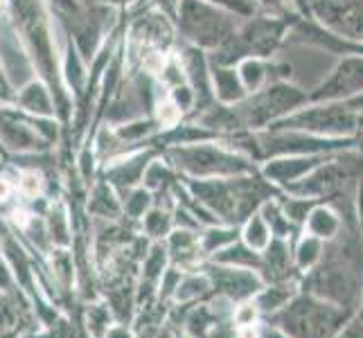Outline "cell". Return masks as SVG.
Segmentation results:
<instances>
[{"instance_id":"6da1fadb","label":"cell","mask_w":363,"mask_h":338,"mask_svg":"<svg viewBox=\"0 0 363 338\" xmlns=\"http://www.w3.org/2000/svg\"><path fill=\"white\" fill-rule=\"evenodd\" d=\"M298 11H264L248 16L240 23V28L226 43L212 50L208 61L219 66H237L248 57L271 59L278 55V50L286 43L291 25L298 21Z\"/></svg>"},{"instance_id":"7a4b0ae2","label":"cell","mask_w":363,"mask_h":338,"mask_svg":"<svg viewBox=\"0 0 363 338\" xmlns=\"http://www.w3.org/2000/svg\"><path fill=\"white\" fill-rule=\"evenodd\" d=\"M167 160L185 179H233L257 171V162L221 140L167 147Z\"/></svg>"},{"instance_id":"3957f363","label":"cell","mask_w":363,"mask_h":338,"mask_svg":"<svg viewBox=\"0 0 363 338\" xmlns=\"http://www.w3.org/2000/svg\"><path fill=\"white\" fill-rule=\"evenodd\" d=\"M9 5H11V14H14V28L21 36V41L30 50L34 66L48 79L50 93H55V108L64 113V104H61L64 102V91L59 86L52 32H50L43 3L41 0H9Z\"/></svg>"},{"instance_id":"277c9868","label":"cell","mask_w":363,"mask_h":338,"mask_svg":"<svg viewBox=\"0 0 363 338\" xmlns=\"http://www.w3.org/2000/svg\"><path fill=\"white\" fill-rule=\"evenodd\" d=\"M305 104H309V91L298 86L294 79H286L273 81L264 89L246 95L240 104H235V108L240 113L246 131H264Z\"/></svg>"},{"instance_id":"5b68a950","label":"cell","mask_w":363,"mask_h":338,"mask_svg":"<svg viewBox=\"0 0 363 338\" xmlns=\"http://www.w3.org/2000/svg\"><path fill=\"white\" fill-rule=\"evenodd\" d=\"M271 131H305L325 137L363 135V118L347 102H309L269 127ZM267 131V129H264Z\"/></svg>"},{"instance_id":"8992f818","label":"cell","mask_w":363,"mask_h":338,"mask_svg":"<svg viewBox=\"0 0 363 338\" xmlns=\"http://www.w3.org/2000/svg\"><path fill=\"white\" fill-rule=\"evenodd\" d=\"M345 311L325 305L314 295H294L271 316L275 329L286 338H332L341 329Z\"/></svg>"},{"instance_id":"52a82bcc","label":"cell","mask_w":363,"mask_h":338,"mask_svg":"<svg viewBox=\"0 0 363 338\" xmlns=\"http://www.w3.org/2000/svg\"><path fill=\"white\" fill-rule=\"evenodd\" d=\"M244 18L230 11L215 7L206 0H181L179 5V28L190 45L212 52L226 43Z\"/></svg>"},{"instance_id":"ba28073f","label":"cell","mask_w":363,"mask_h":338,"mask_svg":"<svg viewBox=\"0 0 363 338\" xmlns=\"http://www.w3.org/2000/svg\"><path fill=\"white\" fill-rule=\"evenodd\" d=\"M309 18L347 41L363 43V0H309Z\"/></svg>"},{"instance_id":"9c48e42d","label":"cell","mask_w":363,"mask_h":338,"mask_svg":"<svg viewBox=\"0 0 363 338\" xmlns=\"http://www.w3.org/2000/svg\"><path fill=\"white\" fill-rule=\"evenodd\" d=\"M363 93V57H339L334 68L309 89V102H347Z\"/></svg>"},{"instance_id":"30bf717a","label":"cell","mask_w":363,"mask_h":338,"mask_svg":"<svg viewBox=\"0 0 363 338\" xmlns=\"http://www.w3.org/2000/svg\"><path fill=\"white\" fill-rule=\"evenodd\" d=\"M201 271H206V275L212 282V293L228 298L233 305L246 303V300H250L264 286V280L259 278V273L250 269L226 266L206 259Z\"/></svg>"},{"instance_id":"8fae6325","label":"cell","mask_w":363,"mask_h":338,"mask_svg":"<svg viewBox=\"0 0 363 338\" xmlns=\"http://www.w3.org/2000/svg\"><path fill=\"white\" fill-rule=\"evenodd\" d=\"M328 158L330 156H275L269 160H262L257 169L271 185L284 192L286 187L303 181L307 174L314 171Z\"/></svg>"},{"instance_id":"7c38bea8","label":"cell","mask_w":363,"mask_h":338,"mask_svg":"<svg viewBox=\"0 0 363 338\" xmlns=\"http://www.w3.org/2000/svg\"><path fill=\"white\" fill-rule=\"evenodd\" d=\"M36 327L41 325L25 293L0 291V338H23Z\"/></svg>"},{"instance_id":"4fadbf2b","label":"cell","mask_w":363,"mask_h":338,"mask_svg":"<svg viewBox=\"0 0 363 338\" xmlns=\"http://www.w3.org/2000/svg\"><path fill=\"white\" fill-rule=\"evenodd\" d=\"M156 158V152L147 149V152H138L131 156H122L111 160V165H106L104 169V181L113 187L118 192V196H127L133 187L143 185V176H145V169L147 165Z\"/></svg>"},{"instance_id":"5bb4252c","label":"cell","mask_w":363,"mask_h":338,"mask_svg":"<svg viewBox=\"0 0 363 338\" xmlns=\"http://www.w3.org/2000/svg\"><path fill=\"white\" fill-rule=\"evenodd\" d=\"M21 43L23 41L18 39L14 25L0 21V64H3L7 79L16 91L32 81V66L21 50Z\"/></svg>"},{"instance_id":"9a60e30c","label":"cell","mask_w":363,"mask_h":338,"mask_svg":"<svg viewBox=\"0 0 363 338\" xmlns=\"http://www.w3.org/2000/svg\"><path fill=\"white\" fill-rule=\"evenodd\" d=\"M165 248L169 255V264L181 273L199 271L203 266L206 255L199 246V230L190 228H174L165 237Z\"/></svg>"},{"instance_id":"2e32d148","label":"cell","mask_w":363,"mask_h":338,"mask_svg":"<svg viewBox=\"0 0 363 338\" xmlns=\"http://www.w3.org/2000/svg\"><path fill=\"white\" fill-rule=\"evenodd\" d=\"M210 66V86H212V95H215V102L219 104H240L246 97V91L242 86L240 72L237 66H219L208 61Z\"/></svg>"},{"instance_id":"e0dca14e","label":"cell","mask_w":363,"mask_h":338,"mask_svg":"<svg viewBox=\"0 0 363 338\" xmlns=\"http://www.w3.org/2000/svg\"><path fill=\"white\" fill-rule=\"evenodd\" d=\"M303 228L307 235H314L318 237L320 242H334L336 237L341 235L343 230V217L339 210H334L332 203L328 201H318L314 208H311V212L307 215Z\"/></svg>"},{"instance_id":"ac0fdd59","label":"cell","mask_w":363,"mask_h":338,"mask_svg":"<svg viewBox=\"0 0 363 338\" xmlns=\"http://www.w3.org/2000/svg\"><path fill=\"white\" fill-rule=\"evenodd\" d=\"M86 215L93 217L95 221H118L122 217V198L104 179H99L89 194L86 201Z\"/></svg>"},{"instance_id":"d6986e66","label":"cell","mask_w":363,"mask_h":338,"mask_svg":"<svg viewBox=\"0 0 363 338\" xmlns=\"http://www.w3.org/2000/svg\"><path fill=\"white\" fill-rule=\"evenodd\" d=\"M167 198L165 203L156 198L154 205L145 212V217L138 223L140 232L149 242H165V237L174 230V198L172 194H162Z\"/></svg>"},{"instance_id":"ffe728a7","label":"cell","mask_w":363,"mask_h":338,"mask_svg":"<svg viewBox=\"0 0 363 338\" xmlns=\"http://www.w3.org/2000/svg\"><path fill=\"white\" fill-rule=\"evenodd\" d=\"M167 314H169V303H160L158 298L154 303L138 307L131 320V329L135 338H156L167 327Z\"/></svg>"},{"instance_id":"44dd1931","label":"cell","mask_w":363,"mask_h":338,"mask_svg":"<svg viewBox=\"0 0 363 338\" xmlns=\"http://www.w3.org/2000/svg\"><path fill=\"white\" fill-rule=\"evenodd\" d=\"M212 295V282L206 275V271H187L181 275V280L177 284V291H174L172 305H196L203 303Z\"/></svg>"},{"instance_id":"7402d4cb","label":"cell","mask_w":363,"mask_h":338,"mask_svg":"<svg viewBox=\"0 0 363 338\" xmlns=\"http://www.w3.org/2000/svg\"><path fill=\"white\" fill-rule=\"evenodd\" d=\"M133 41H138L143 47H165L172 39V30L160 14H147L140 16L131 28Z\"/></svg>"},{"instance_id":"603a6c76","label":"cell","mask_w":363,"mask_h":338,"mask_svg":"<svg viewBox=\"0 0 363 338\" xmlns=\"http://www.w3.org/2000/svg\"><path fill=\"white\" fill-rule=\"evenodd\" d=\"M43 219H45L50 246L52 248H72V223H70L68 208L61 201L50 203Z\"/></svg>"},{"instance_id":"cb8c5ba5","label":"cell","mask_w":363,"mask_h":338,"mask_svg":"<svg viewBox=\"0 0 363 338\" xmlns=\"http://www.w3.org/2000/svg\"><path fill=\"white\" fill-rule=\"evenodd\" d=\"M237 240H240V225L219 221V223L203 225V228L199 230V246H201L206 259H210L215 253H219L221 248L230 246Z\"/></svg>"},{"instance_id":"d4e9b609","label":"cell","mask_w":363,"mask_h":338,"mask_svg":"<svg viewBox=\"0 0 363 338\" xmlns=\"http://www.w3.org/2000/svg\"><path fill=\"white\" fill-rule=\"evenodd\" d=\"M21 93L16 95V104L23 108V111H28L32 113V116L36 118H48V116H52L55 113V102H52V97H50V89L39 81H30V84H25L23 89H18Z\"/></svg>"},{"instance_id":"484cf974","label":"cell","mask_w":363,"mask_h":338,"mask_svg":"<svg viewBox=\"0 0 363 338\" xmlns=\"http://www.w3.org/2000/svg\"><path fill=\"white\" fill-rule=\"evenodd\" d=\"M210 261H217V264H226V266H237V269H250V271L259 273L262 255L255 253V250H250L242 240H237L230 246L221 248L219 253L212 255Z\"/></svg>"},{"instance_id":"4316f807","label":"cell","mask_w":363,"mask_h":338,"mask_svg":"<svg viewBox=\"0 0 363 338\" xmlns=\"http://www.w3.org/2000/svg\"><path fill=\"white\" fill-rule=\"evenodd\" d=\"M82 322L91 338H104L106 329L116 322V318L104 300L97 298L91 303H82Z\"/></svg>"},{"instance_id":"83f0119b","label":"cell","mask_w":363,"mask_h":338,"mask_svg":"<svg viewBox=\"0 0 363 338\" xmlns=\"http://www.w3.org/2000/svg\"><path fill=\"white\" fill-rule=\"evenodd\" d=\"M240 240L250 248V250H255V253H262L273 240V235H271V228H269V223L264 221V217L259 215V210L253 212L242 225H240Z\"/></svg>"},{"instance_id":"f1b7e54d","label":"cell","mask_w":363,"mask_h":338,"mask_svg":"<svg viewBox=\"0 0 363 338\" xmlns=\"http://www.w3.org/2000/svg\"><path fill=\"white\" fill-rule=\"evenodd\" d=\"M325 253V242H320L318 237L314 235H303L298 240L296 248L291 250V255H294V269L298 271H309V269H314L320 257Z\"/></svg>"},{"instance_id":"f546056e","label":"cell","mask_w":363,"mask_h":338,"mask_svg":"<svg viewBox=\"0 0 363 338\" xmlns=\"http://www.w3.org/2000/svg\"><path fill=\"white\" fill-rule=\"evenodd\" d=\"M154 201H156V196L149 192L147 187L138 185L127 196H122V217L138 225L145 217V212L154 205Z\"/></svg>"},{"instance_id":"4dcf8cb0","label":"cell","mask_w":363,"mask_h":338,"mask_svg":"<svg viewBox=\"0 0 363 338\" xmlns=\"http://www.w3.org/2000/svg\"><path fill=\"white\" fill-rule=\"evenodd\" d=\"M206 3L226 9V11H230V14L240 16V18H248V16H253L259 11L257 0H206Z\"/></svg>"},{"instance_id":"1f68e13d","label":"cell","mask_w":363,"mask_h":338,"mask_svg":"<svg viewBox=\"0 0 363 338\" xmlns=\"http://www.w3.org/2000/svg\"><path fill=\"white\" fill-rule=\"evenodd\" d=\"M0 291H5V293H23L18 289V284L14 280V273H11L9 264H7V259L5 255L0 253Z\"/></svg>"},{"instance_id":"d6a6232c","label":"cell","mask_w":363,"mask_h":338,"mask_svg":"<svg viewBox=\"0 0 363 338\" xmlns=\"http://www.w3.org/2000/svg\"><path fill=\"white\" fill-rule=\"evenodd\" d=\"M257 5L259 9H264V11H294V0H257ZM298 11V9H296ZM300 14V11H298Z\"/></svg>"},{"instance_id":"836d02e7","label":"cell","mask_w":363,"mask_h":338,"mask_svg":"<svg viewBox=\"0 0 363 338\" xmlns=\"http://www.w3.org/2000/svg\"><path fill=\"white\" fill-rule=\"evenodd\" d=\"M104 338H135V334L131 329V325H127V322H113L106 329Z\"/></svg>"},{"instance_id":"e575fe53","label":"cell","mask_w":363,"mask_h":338,"mask_svg":"<svg viewBox=\"0 0 363 338\" xmlns=\"http://www.w3.org/2000/svg\"><path fill=\"white\" fill-rule=\"evenodd\" d=\"M339 338H363V322H354L350 325L345 332H341Z\"/></svg>"},{"instance_id":"d590c367","label":"cell","mask_w":363,"mask_h":338,"mask_svg":"<svg viewBox=\"0 0 363 338\" xmlns=\"http://www.w3.org/2000/svg\"><path fill=\"white\" fill-rule=\"evenodd\" d=\"M108 5H127V3H133V0H104Z\"/></svg>"},{"instance_id":"8d00e7d4","label":"cell","mask_w":363,"mask_h":338,"mask_svg":"<svg viewBox=\"0 0 363 338\" xmlns=\"http://www.w3.org/2000/svg\"><path fill=\"white\" fill-rule=\"evenodd\" d=\"M0 11H3V0H0Z\"/></svg>"},{"instance_id":"74e56055","label":"cell","mask_w":363,"mask_h":338,"mask_svg":"<svg viewBox=\"0 0 363 338\" xmlns=\"http://www.w3.org/2000/svg\"><path fill=\"white\" fill-rule=\"evenodd\" d=\"M3 97H5V95H3V93H0V99H3Z\"/></svg>"}]
</instances>
